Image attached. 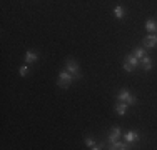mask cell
Instances as JSON below:
<instances>
[{
  "label": "cell",
  "mask_w": 157,
  "mask_h": 150,
  "mask_svg": "<svg viewBox=\"0 0 157 150\" xmlns=\"http://www.w3.org/2000/svg\"><path fill=\"white\" fill-rule=\"evenodd\" d=\"M132 55H136V57L140 60V58L145 55V50H144L142 47H136V48H134V52H132Z\"/></svg>",
  "instance_id": "14"
},
{
  "label": "cell",
  "mask_w": 157,
  "mask_h": 150,
  "mask_svg": "<svg viewBox=\"0 0 157 150\" xmlns=\"http://www.w3.org/2000/svg\"><path fill=\"white\" fill-rule=\"evenodd\" d=\"M122 67H124L125 72H134V69H136V67H132L130 63H127V62H124V65H122Z\"/></svg>",
  "instance_id": "17"
},
{
  "label": "cell",
  "mask_w": 157,
  "mask_h": 150,
  "mask_svg": "<svg viewBox=\"0 0 157 150\" xmlns=\"http://www.w3.org/2000/svg\"><path fill=\"white\" fill-rule=\"evenodd\" d=\"M114 17H115V18H124V17H125V10H124V7L115 5V7H114Z\"/></svg>",
  "instance_id": "11"
},
{
  "label": "cell",
  "mask_w": 157,
  "mask_h": 150,
  "mask_svg": "<svg viewBox=\"0 0 157 150\" xmlns=\"http://www.w3.org/2000/svg\"><path fill=\"white\" fill-rule=\"evenodd\" d=\"M140 65H142V69L145 70V72H151L152 70V60L149 55H144V57L140 58Z\"/></svg>",
  "instance_id": "8"
},
{
  "label": "cell",
  "mask_w": 157,
  "mask_h": 150,
  "mask_svg": "<svg viewBox=\"0 0 157 150\" xmlns=\"http://www.w3.org/2000/svg\"><path fill=\"white\" fill-rule=\"evenodd\" d=\"M125 62H127V63H130L132 67H137V65H139L140 60L137 58L136 55H127V57H125Z\"/></svg>",
  "instance_id": "13"
},
{
  "label": "cell",
  "mask_w": 157,
  "mask_h": 150,
  "mask_svg": "<svg viewBox=\"0 0 157 150\" xmlns=\"http://www.w3.org/2000/svg\"><path fill=\"white\" fill-rule=\"evenodd\" d=\"M102 147H104V144H102V142H97V144H95V147L92 148V150H99V148H102Z\"/></svg>",
  "instance_id": "18"
},
{
  "label": "cell",
  "mask_w": 157,
  "mask_h": 150,
  "mask_svg": "<svg viewBox=\"0 0 157 150\" xmlns=\"http://www.w3.org/2000/svg\"><path fill=\"white\" fill-rule=\"evenodd\" d=\"M124 138H125L127 144H136V142L140 138V135H139L137 130H127V132L124 133Z\"/></svg>",
  "instance_id": "5"
},
{
  "label": "cell",
  "mask_w": 157,
  "mask_h": 150,
  "mask_svg": "<svg viewBox=\"0 0 157 150\" xmlns=\"http://www.w3.org/2000/svg\"><path fill=\"white\" fill-rule=\"evenodd\" d=\"M121 133H122V130L119 129V127H112L110 129V133H109V144H115V142L119 140V137H121Z\"/></svg>",
  "instance_id": "6"
},
{
  "label": "cell",
  "mask_w": 157,
  "mask_h": 150,
  "mask_svg": "<svg viewBox=\"0 0 157 150\" xmlns=\"http://www.w3.org/2000/svg\"><path fill=\"white\" fill-rule=\"evenodd\" d=\"M109 148H112V150H125V148H129V144H127V142H125V144H122V142L117 140L115 144H112Z\"/></svg>",
  "instance_id": "12"
},
{
  "label": "cell",
  "mask_w": 157,
  "mask_h": 150,
  "mask_svg": "<svg viewBox=\"0 0 157 150\" xmlns=\"http://www.w3.org/2000/svg\"><path fill=\"white\" fill-rule=\"evenodd\" d=\"M72 80H74V75L69 72V70H60V73H59V80H57V85L60 88H67L70 84H72Z\"/></svg>",
  "instance_id": "2"
},
{
  "label": "cell",
  "mask_w": 157,
  "mask_h": 150,
  "mask_svg": "<svg viewBox=\"0 0 157 150\" xmlns=\"http://www.w3.org/2000/svg\"><path fill=\"white\" fill-rule=\"evenodd\" d=\"M18 73L22 75V77H25V75L29 73V63H25V65L20 67V70H18Z\"/></svg>",
  "instance_id": "16"
},
{
  "label": "cell",
  "mask_w": 157,
  "mask_h": 150,
  "mask_svg": "<svg viewBox=\"0 0 157 150\" xmlns=\"http://www.w3.org/2000/svg\"><path fill=\"white\" fill-rule=\"evenodd\" d=\"M117 99L121 100V102H125L127 105H129V107H132V105H136V103H137L136 95H134V93H130L127 88L119 90V92H117Z\"/></svg>",
  "instance_id": "1"
},
{
  "label": "cell",
  "mask_w": 157,
  "mask_h": 150,
  "mask_svg": "<svg viewBox=\"0 0 157 150\" xmlns=\"http://www.w3.org/2000/svg\"><path fill=\"white\" fill-rule=\"evenodd\" d=\"M127 108H129V105H127L125 102H119L117 105H115V114L117 115H125V112H127Z\"/></svg>",
  "instance_id": "10"
},
{
  "label": "cell",
  "mask_w": 157,
  "mask_h": 150,
  "mask_svg": "<svg viewBox=\"0 0 157 150\" xmlns=\"http://www.w3.org/2000/svg\"><path fill=\"white\" fill-rule=\"evenodd\" d=\"M95 144H97V142H95L92 137H85V145H87L89 148H94V147H95Z\"/></svg>",
  "instance_id": "15"
},
{
  "label": "cell",
  "mask_w": 157,
  "mask_h": 150,
  "mask_svg": "<svg viewBox=\"0 0 157 150\" xmlns=\"http://www.w3.org/2000/svg\"><path fill=\"white\" fill-rule=\"evenodd\" d=\"M65 70H69L74 75V78H80V72H78V63L74 58H69L65 62Z\"/></svg>",
  "instance_id": "3"
},
{
  "label": "cell",
  "mask_w": 157,
  "mask_h": 150,
  "mask_svg": "<svg viewBox=\"0 0 157 150\" xmlns=\"http://www.w3.org/2000/svg\"><path fill=\"white\" fill-rule=\"evenodd\" d=\"M145 30H147L149 33H157V22L152 20V18H149L147 22H145Z\"/></svg>",
  "instance_id": "9"
},
{
  "label": "cell",
  "mask_w": 157,
  "mask_h": 150,
  "mask_svg": "<svg viewBox=\"0 0 157 150\" xmlns=\"http://www.w3.org/2000/svg\"><path fill=\"white\" fill-rule=\"evenodd\" d=\"M39 60V54H37L35 50H27V54H25V63H33V62H37Z\"/></svg>",
  "instance_id": "7"
},
{
  "label": "cell",
  "mask_w": 157,
  "mask_h": 150,
  "mask_svg": "<svg viewBox=\"0 0 157 150\" xmlns=\"http://www.w3.org/2000/svg\"><path fill=\"white\" fill-rule=\"evenodd\" d=\"M144 47L147 48H155L157 47V33H149L147 37H144Z\"/></svg>",
  "instance_id": "4"
}]
</instances>
